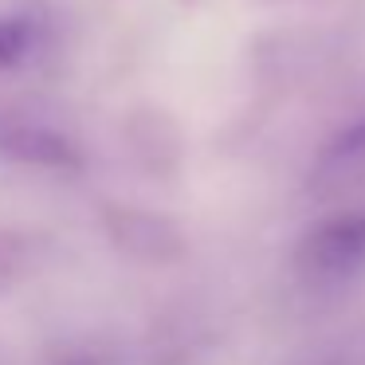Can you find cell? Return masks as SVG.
<instances>
[{
	"instance_id": "obj_1",
	"label": "cell",
	"mask_w": 365,
	"mask_h": 365,
	"mask_svg": "<svg viewBox=\"0 0 365 365\" xmlns=\"http://www.w3.org/2000/svg\"><path fill=\"white\" fill-rule=\"evenodd\" d=\"M294 275L307 287H341L365 275V208L314 224L294 247Z\"/></svg>"
},
{
	"instance_id": "obj_2",
	"label": "cell",
	"mask_w": 365,
	"mask_h": 365,
	"mask_svg": "<svg viewBox=\"0 0 365 365\" xmlns=\"http://www.w3.org/2000/svg\"><path fill=\"white\" fill-rule=\"evenodd\" d=\"M307 189L314 200H338L365 189V114L341 126L310 161Z\"/></svg>"
},
{
	"instance_id": "obj_3",
	"label": "cell",
	"mask_w": 365,
	"mask_h": 365,
	"mask_svg": "<svg viewBox=\"0 0 365 365\" xmlns=\"http://www.w3.org/2000/svg\"><path fill=\"white\" fill-rule=\"evenodd\" d=\"M0 153L20 165H40V169H79L83 153L63 130L43 126L32 118H9L0 122Z\"/></svg>"
},
{
	"instance_id": "obj_4",
	"label": "cell",
	"mask_w": 365,
	"mask_h": 365,
	"mask_svg": "<svg viewBox=\"0 0 365 365\" xmlns=\"http://www.w3.org/2000/svg\"><path fill=\"white\" fill-rule=\"evenodd\" d=\"M36 48V24L20 16H4L0 20V75L20 67Z\"/></svg>"
},
{
	"instance_id": "obj_5",
	"label": "cell",
	"mask_w": 365,
	"mask_h": 365,
	"mask_svg": "<svg viewBox=\"0 0 365 365\" xmlns=\"http://www.w3.org/2000/svg\"><path fill=\"white\" fill-rule=\"evenodd\" d=\"M307 365H365V338H354V341H346V346L326 349V354H318L314 361H307Z\"/></svg>"
},
{
	"instance_id": "obj_6",
	"label": "cell",
	"mask_w": 365,
	"mask_h": 365,
	"mask_svg": "<svg viewBox=\"0 0 365 365\" xmlns=\"http://www.w3.org/2000/svg\"><path fill=\"white\" fill-rule=\"evenodd\" d=\"M67 365H95V361H87V357H79V361H67Z\"/></svg>"
}]
</instances>
